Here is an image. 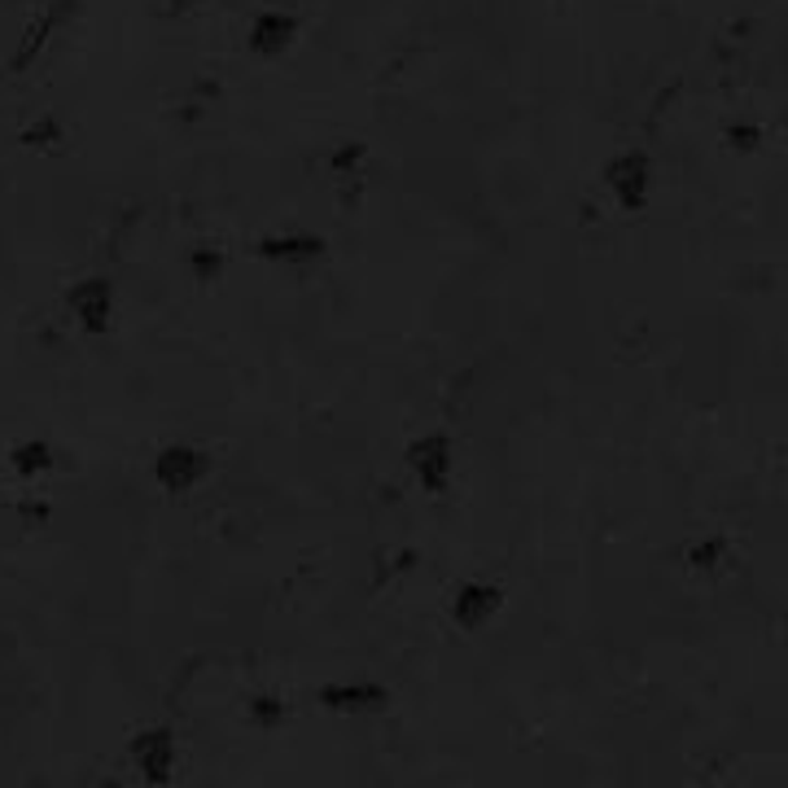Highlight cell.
Segmentation results:
<instances>
[{
    "label": "cell",
    "instance_id": "obj_4",
    "mask_svg": "<svg viewBox=\"0 0 788 788\" xmlns=\"http://www.w3.org/2000/svg\"><path fill=\"white\" fill-rule=\"evenodd\" d=\"M71 316L80 320L84 334H106L114 320V286L106 277H88L80 286H71Z\"/></svg>",
    "mask_w": 788,
    "mask_h": 788
},
{
    "label": "cell",
    "instance_id": "obj_7",
    "mask_svg": "<svg viewBox=\"0 0 788 788\" xmlns=\"http://www.w3.org/2000/svg\"><path fill=\"white\" fill-rule=\"evenodd\" d=\"M320 701H325L329 710L347 714V718H368V714H377V710L390 705V692H386L381 683H334V688L320 692Z\"/></svg>",
    "mask_w": 788,
    "mask_h": 788
},
{
    "label": "cell",
    "instance_id": "obj_3",
    "mask_svg": "<svg viewBox=\"0 0 788 788\" xmlns=\"http://www.w3.org/2000/svg\"><path fill=\"white\" fill-rule=\"evenodd\" d=\"M451 438L447 434H421L412 447H408V469L416 473V482H421V490H429V495H438V490H447V482H451Z\"/></svg>",
    "mask_w": 788,
    "mask_h": 788
},
{
    "label": "cell",
    "instance_id": "obj_6",
    "mask_svg": "<svg viewBox=\"0 0 788 788\" xmlns=\"http://www.w3.org/2000/svg\"><path fill=\"white\" fill-rule=\"evenodd\" d=\"M245 40H250L254 58H281L299 40V19L286 14V10H263V14H254Z\"/></svg>",
    "mask_w": 788,
    "mask_h": 788
},
{
    "label": "cell",
    "instance_id": "obj_11",
    "mask_svg": "<svg viewBox=\"0 0 788 788\" xmlns=\"http://www.w3.org/2000/svg\"><path fill=\"white\" fill-rule=\"evenodd\" d=\"M250 714H254V723H277V718H281V705H277V701H254Z\"/></svg>",
    "mask_w": 788,
    "mask_h": 788
},
{
    "label": "cell",
    "instance_id": "obj_2",
    "mask_svg": "<svg viewBox=\"0 0 788 788\" xmlns=\"http://www.w3.org/2000/svg\"><path fill=\"white\" fill-rule=\"evenodd\" d=\"M149 473H154V482H158L162 490L184 495V490H193V486L210 473V456H206L202 447H193V443H171V447H162V451L154 456Z\"/></svg>",
    "mask_w": 788,
    "mask_h": 788
},
{
    "label": "cell",
    "instance_id": "obj_8",
    "mask_svg": "<svg viewBox=\"0 0 788 788\" xmlns=\"http://www.w3.org/2000/svg\"><path fill=\"white\" fill-rule=\"evenodd\" d=\"M499 605H504V592H499L495 583H486V579H473V583H464V587L456 592L451 614H456L460 627H486V622L499 614Z\"/></svg>",
    "mask_w": 788,
    "mask_h": 788
},
{
    "label": "cell",
    "instance_id": "obj_10",
    "mask_svg": "<svg viewBox=\"0 0 788 788\" xmlns=\"http://www.w3.org/2000/svg\"><path fill=\"white\" fill-rule=\"evenodd\" d=\"M49 464H53V451H49L45 443H27V447L14 451V469H19L23 477H40Z\"/></svg>",
    "mask_w": 788,
    "mask_h": 788
},
{
    "label": "cell",
    "instance_id": "obj_12",
    "mask_svg": "<svg viewBox=\"0 0 788 788\" xmlns=\"http://www.w3.org/2000/svg\"><path fill=\"white\" fill-rule=\"evenodd\" d=\"M714 557H723V540H705V548L692 553V566H710Z\"/></svg>",
    "mask_w": 788,
    "mask_h": 788
},
{
    "label": "cell",
    "instance_id": "obj_13",
    "mask_svg": "<svg viewBox=\"0 0 788 788\" xmlns=\"http://www.w3.org/2000/svg\"><path fill=\"white\" fill-rule=\"evenodd\" d=\"M731 141H736V145H749V141H757V132H744V128H740V132H731Z\"/></svg>",
    "mask_w": 788,
    "mask_h": 788
},
{
    "label": "cell",
    "instance_id": "obj_5",
    "mask_svg": "<svg viewBox=\"0 0 788 788\" xmlns=\"http://www.w3.org/2000/svg\"><path fill=\"white\" fill-rule=\"evenodd\" d=\"M132 762H136L141 779L167 784L175 775V736H171V727H145L132 740Z\"/></svg>",
    "mask_w": 788,
    "mask_h": 788
},
{
    "label": "cell",
    "instance_id": "obj_9",
    "mask_svg": "<svg viewBox=\"0 0 788 788\" xmlns=\"http://www.w3.org/2000/svg\"><path fill=\"white\" fill-rule=\"evenodd\" d=\"M258 254L268 258V263H281V268H290V263H312L325 254V241L320 237H268V241H258Z\"/></svg>",
    "mask_w": 788,
    "mask_h": 788
},
{
    "label": "cell",
    "instance_id": "obj_1",
    "mask_svg": "<svg viewBox=\"0 0 788 788\" xmlns=\"http://www.w3.org/2000/svg\"><path fill=\"white\" fill-rule=\"evenodd\" d=\"M605 189L622 210H640L648 206L653 193V158L644 149H627L605 167Z\"/></svg>",
    "mask_w": 788,
    "mask_h": 788
}]
</instances>
